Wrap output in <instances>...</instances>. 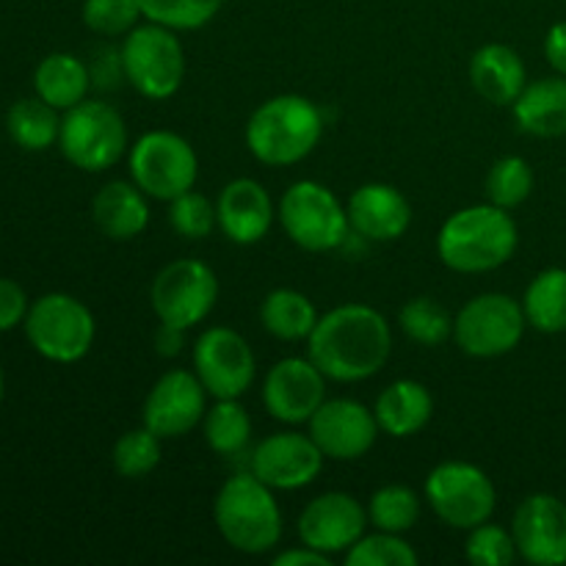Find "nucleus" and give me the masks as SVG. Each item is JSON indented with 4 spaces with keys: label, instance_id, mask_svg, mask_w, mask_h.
Returning <instances> with one entry per match:
<instances>
[{
    "label": "nucleus",
    "instance_id": "obj_1",
    "mask_svg": "<svg viewBox=\"0 0 566 566\" xmlns=\"http://www.w3.org/2000/svg\"><path fill=\"white\" fill-rule=\"evenodd\" d=\"M390 352V324L368 304H340L329 310L307 337V357L332 381L370 379L385 368Z\"/></svg>",
    "mask_w": 566,
    "mask_h": 566
},
{
    "label": "nucleus",
    "instance_id": "obj_2",
    "mask_svg": "<svg viewBox=\"0 0 566 566\" xmlns=\"http://www.w3.org/2000/svg\"><path fill=\"white\" fill-rule=\"evenodd\" d=\"M520 232L509 210L497 205H470L457 210L437 235V252L451 271L484 274L514 258Z\"/></svg>",
    "mask_w": 566,
    "mask_h": 566
},
{
    "label": "nucleus",
    "instance_id": "obj_3",
    "mask_svg": "<svg viewBox=\"0 0 566 566\" xmlns=\"http://www.w3.org/2000/svg\"><path fill=\"white\" fill-rule=\"evenodd\" d=\"M324 136V114L302 94L271 97L249 116L247 147L260 164L293 166L307 158Z\"/></svg>",
    "mask_w": 566,
    "mask_h": 566
},
{
    "label": "nucleus",
    "instance_id": "obj_4",
    "mask_svg": "<svg viewBox=\"0 0 566 566\" xmlns=\"http://www.w3.org/2000/svg\"><path fill=\"white\" fill-rule=\"evenodd\" d=\"M216 525L227 545L249 556L274 551L282 539V512L274 490L249 473H238L216 495Z\"/></svg>",
    "mask_w": 566,
    "mask_h": 566
},
{
    "label": "nucleus",
    "instance_id": "obj_5",
    "mask_svg": "<svg viewBox=\"0 0 566 566\" xmlns=\"http://www.w3.org/2000/svg\"><path fill=\"white\" fill-rule=\"evenodd\" d=\"M119 59L122 75L142 97L169 99L182 86L186 53L171 28L158 25V22L136 25L130 33H125Z\"/></svg>",
    "mask_w": 566,
    "mask_h": 566
},
{
    "label": "nucleus",
    "instance_id": "obj_6",
    "mask_svg": "<svg viewBox=\"0 0 566 566\" xmlns=\"http://www.w3.org/2000/svg\"><path fill=\"white\" fill-rule=\"evenodd\" d=\"M59 147L75 169H108L127 149L125 119L103 99H83L61 119Z\"/></svg>",
    "mask_w": 566,
    "mask_h": 566
},
{
    "label": "nucleus",
    "instance_id": "obj_7",
    "mask_svg": "<svg viewBox=\"0 0 566 566\" xmlns=\"http://www.w3.org/2000/svg\"><path fill=\"white\" fill-rule=\"evenodd\" d=\"M280 221L287 238L307 252H332L346 247L352 235L340 199L315 180H298L280 202Z\"/></svg>",
    "mask_w": 566,
    "mask_h": 566
},
{
    "label": "nucleus",
    "instance_id": "obj_8",
    "mask_svg": "<svg viewBox=\"0 0 566 566\" xmlns=\"http://www.w3.org/2000/svg\"><path fill=\"white\" fill-rule=\"evenodd\" d=\"M25 335L50 363H77L94 343V315L66 293H48L28 307Z\"/></svg>",
    "mask_w": 566,
    "mask_h": 566
},
{
    "label": "nucleus",
    "instance_id": "obj_9",
    "mask_svg": "<svg viewBox=\"0 0 566 566\" xmlns=\"http://www.w3.org/2000/svg\"><path fill=\"white\" fill-rule=\"evenodd\" d=\"M130 180L147 197L171 202L197 186L199 160L191 144L171 130L144 133L130 147Z\"/></svg>",
    "mask_w": 566,
    "mask_h": 566
},
{
    "label": "nucleus",
    "instance_id": "obj_10",
    "mask_svg": "<svg viewBox=\"0 0 566 566\" xmlns=\"http://www.w3.org/2000/svg\"><path fill=\"white\" fill-rule=\"evenodd\" d=\"M523 304L506 293H484L459 310L453 318V340L464 354L479 359L503 357L514 352L525 335Z\"/></svg>",
    "mask_w": 566,
    "mask_h": 566
},
{
    "label": "nucleus",
    "instance_id": "obj_11",
    "mask_svg": "<svg viewBox=\"0 0 566 566\" xmlns=\"http://www.w3.org/2000/svg\"><path fill=\"white\" fill-rule=\"evenodd\" d=\"M426 501L442 523L470 531L495 512V486L475 464L442 462L426 479Z\"/></svg>",
    "mask_w": 566,
    "mask_h": 566
},
{
    "label": "nucleus",
    "instance_id": "obj_12",
    "mask_svg": "<svg viewBox=\"0 0 566 566\" xmlns=\"http://www.w3.org/2000/svg\"><path fill=\"white\" fill-rule=\"evenodd\" d=\"M153 310L164 324L191 329L202 324L219 298V280L202 260H175L153 280Z\"/></svg>",
    "mask_w": 566,
    "mask_h": 566
},
{
    "label": "nucleus",
    "instance_id": "obj_13",
    "mask_svg": "<svg viewBox=\"0 0 566 566\" xmlns=\"http://www.w3.org/2000/svg\"><path fill=\"white\" fill-rule=\"evenodd\" d=\"M193 374L208 396L241 398L258 376V363L249 343L230 326H210L193 346Z\"/></svg>",
    "mask_w": 566,
    "mask_h": 566
},
{
    "label": "nucleus",
    "instance_id": "obj_14",
    "mask_svg": "<svg viewBox=\"0 0 566 566\" xmlns=\"http://www.w3.org/2000/svg\"><path fill=\"white\" fill-rule=\"evenodd\" d=\"M326 401V376L313 359L287 357L280 359L265 374L263 403L271 418L280 423H310L321 403Z\"/></svg>",
    "mask_w": 566,
    "mask_h": 566
},
{
    "label": "nucleus",
    "instance_id": "obj_15",
    "mask_svg": "<svg viewBox=\"0 0 566 566\" xmlns=\"http://www.w3.org/2000/svg\"><path fill=\"white\" fill-rule=\"evenodd\" d=\"M376 415L352 398H329L310 418V437L326 459L354 462L374 448L379 437Z\"/></svg>",
    "mask_w": 566,
    "mask_h": 566
},
{
    "label": "nucleus",
    "instance_id": "obj_16",
    "mask_svg": "<svg viewBox=\"0 0 566 566\" xmlns=\"http://www.w3.org/2000/svg\"><path fill=\"white\" fill-rule=\"evenodd\" d=\"M512 536L517 556L528 564H566V503L547 492L525 497L514 512Z\"/></svg>",
    "mask_w": 566,
    "mask_h": 566
},
{
    "label": "nucleus",
    "instance_id": "obj_17",
    "mask_svg": "<svg viewBox=\"0 0 566 566\" xmlns=\"http://www.w3.org/2000/svg\"><path fill=\"white\" fill-rule=\"evenodd\" d=\"M324 453L310 434L280 431L260 442L249 459V470L271 490H302L318 479Z\"/></svg>",
    "mask_w": 566,
    "mask_h": 566
},
{
    "label": "nucleus",
    "instance_id": "obj_18",
    "mask_svg": "<svg viewBox=\"0 0 566 566\" xmlns=\"http://www.w3.org/2000/svg\"><path fill=\"white\" fill-rule=\"evenodd\" d=\"M205 396L208 390L202 387L197 374L191 370H169L155 381L144 401V426L160 437H182L197 429L199 420H205Z\"/></svg>",
    "mask_w": 566,
    "mask_h": 566
},
{
    "label": "nucleus",
    "instance_id": "obj_19",
    "mask_svg": "<svg viewBox=\"0 0 566 566\" xmlns=\"http://www.w3.org/2000/svg\"><path fill=\"white\" fill-rule=\"evenodd\" d=\"M365 525L368 512L359 506L357 497L346 492H326L310 501L298 517V539L302 545L332 556L357 545L365 536Z\"/></svg>",
    "mask_w": 566,
    "mask_h": 566
},
{
    "label": "nucleus",
    "instance_id": "obj_20",
    "mask_svg": "<svg viewBox=\"0 0 566 566\" xmlns=\"http://www.w3.org/2000/svg\"><path fill=\"white\" fill-rule=\"evenodd\" d=\"M348 224L365 241H398L412 224V208L396 186L368 182L352 193L346 205Z\"/></svg>",
    "mask_w": 566,
    "mask_h": 566
},
{
    "label": "nucleus",
    "instance_id": "obj_21",
    "mask_svg": "<svg viewBox=\"0 0 566 566\" xmlns=\"http://www.w3.org/2000/svg\"><path fill=\"white\" fill-rule=\"evenodd\" d=\"M219 213V227L232 243L238 247H252L263 241L274 221V205H271L269 191L252 177H238L227 182L224 191L216 202Z\"/></svg>",
    "mask_w": 566,
    "mask_h": 566
},
{
    "label": "nucleus",
    "instance_id": "obj_22",
    "mask_svg": "<svg viewBox=\"0 0 566 566\" xmlns=\"http://www.w3.org/2000/svg\"><path fill=\"white\" fill-rule=\"evenodd\" d=\"M473 88L492 105H514V99L528 86V72L514 48L501 42L484 44L470 61Z\"/></svg>",
    "mask_w": 566,
    "mask_h": 566
},
{
    "label": "nucleus",
    "instance_id": "obj_23",
    "mask_svg": "<svg viewBox=\"0 0 566 566\" xmlns=\"http://www.w3.org/2000/svg\"><path fill=\"white\" fill-rule=\"evenodd\" d=\"M97 230L111 241H130L142 235L149 224L147 193L127 180L105 182L92 202Z\"/></svg>",
    "mask_w": 566,
    "mask_h": 566
},
{
    "label": "nucleus",
    "instance_id": "obj_24",
    "mask_svg": "<svg viewBox=\"0 0 566 566\" xmlns=\"http://www.w3.org/2000/svg\"><path fill=\"white\" fill-rule=\"evenodd\" d=\"M514 122L536 138L566 136V75L528 83L512 105Z\"/></svg>",
    "mask_w": 566,
    "mask_h": 566
},
{
    "label": "nucleus",
    "instance_id": "obj_25",
    "mask_svg": "<svg viewBox=\"0 0 566 566\" xmlns=\"http://www.w3.org/2000/svg\"><path fill=\"white\" fill-rule=\"evenodd\" d=\"M374 415L385 434L403 440V437H412L426 429L434 415V398L420 381L398 379L376 398Z\"/></svg>",
    "mask_w": 566,
    "mask_h": 566
},
{
    "label": "nucleus",
    "instance_id": "obj_26",
    "mask_svg": "<svg viewBox=\"0 0 566 566\" xmlns=\"http://www.w3.org/2000/svg\"><path fill=\"white\" fill-rule=\"evenodd\" d=\"M88 86H92V72L72 53L48 55V59L39 61L36 72H33L36 97L53 105L55 111H70L77 103H83Z\"/></svg>",
    "mask_w": 566,
    "mask_h": 566
},
{
    "label": "nucleus",
    "instance_id": "obj_27",
    "mask_svg": "<svg viewBox=\"0 0 566 566\" xmlns=\"http://www.w3.org/2000/svg\"><path fill=\"white\" fill-rule=\"evenodd\" d=\"M260 321L274 337L296 343L313 335L318 313L304 293L293 291V287H276L265 296L263 307H260Z\"/></svg>",
    "mask_w": 566,
    "mask_h": 566
},
{
    "label": "nucleus",
    "instance_id": "obj_28",
    "mask_svg": "<svg viewBox=\"0 0 566 566\" xmlns=\"http://www.w3.org/2000/svg\"><path fill=\"white\" fill-rule=\"evenodd\" d=\"M528 326L545 335L566 332V269H545L534 276L523 298Z\"/></svg>",
    "mask_w": 566,
    "mask_h": 566
},
{
    "label": "nucleus",
    "instance_id": "obj_29",
    "mask_svg": "<svg viewBox=\"0 0 566 566\" xmlns=\"http://www.w3.org/2000/svg\"><path fill=\"white\" fill-rule=\"evenodd\" d=\"M6 130L17 147L28 153H44L59 142L61 119L53 105L44 103L42 97L17 99L6 116Z\"/></svg>",
    "mask_w": 566,
    "mask_h": 566
},
{
    "label": "nucleus",
    "instance_id": "obj_30",
    "mask_svg": "<svg viewBox=\"0 0 566 566\" xmlns=\"http://www.w3.org/2000/svg\"><path fill=\"white\" fill-rule=\"evenodd\" d=\"M205 440L219 457H235L247 451L252 440V418L238 403V398H216L213 407L205 412Z\"/></svg>",
    "mask_w": 566,
    "mask_h": 566
},
{
    "label": "nucleus",
    "instance_id": "obj_31",
    "mask_svg": "<svg viewBox=\"0 0 566 566\" xmlns=\"http://www.w3.org/2000/svg\"><path fill=\"white\" fill-rule=\"evenodd\" d=\"M420 517L418 492L403 484H387L374 492L368 503V520L387 534H407Z\"/></svg>",
    "mask_w": 566,
    "mask_h": 566
},
{
    "label": "nucleus",
    "instance_id": "obj_32",
    "mask_svg": "<svg viewBox=\"0 0 566 566\" xmlns=\"http://www.w3.org/2000/svg\"><path fill=\"white\" fill-rule=\"evenodd\" d=\"M534 191V169L520 155H506L492 164L486 175V197L503 210L520 208Z\"/></svg>",
    "mask_w": 566,
    "mask_h": 566
},
{
    "label": "nucleus",
    "instance_id": "obj_33",
    "mask_svg": "<svg viewBox=\"0 0 566 566\" xmlns=\"http://www.w3.org/2000/svg\"><path fill=\"white\" fill-rule=\"evenodd\" d=\"M398 324H401L403 335L409 340L426 348H434L440 343H446L448 337H453V318L448 315L446 307H440L429 296L412 298V302L403 304L401 315H398Z\"/></svg>",
    "mask_w": 566,
    "mask_h": 566
},
{
    "label": "nucleus",
    "instance_id": "obj_34",
    "mask_svg": "<svg viewBox=\"0 0 566 566\" xmlns=\"http://www.w3.org/2000/svg\"><path fill=\"white\" fill-rule=\"evenodd\" d=\"M144 17L171 31H197L221 11L224 0H142Z\"/></svg>",
    "mask_w": 566,
    "mask_h": 566
},
{
    "label": "nucleus",
    "instance_id": "obj_35",
    "mask_svg": "<svg viewBox=\"0 0 566 566\" xmlns=\"http://www.w3.org/2000/svg\"><path fill=\"white\" fill-rule=\"evenodd\" d=\"M160 462V437L142 429L125 431L114 446V468L122 479H144L153 473Z\"/></svg>",
    "mask_w": 566,
    "mask_h": 566
},
{
    "label": "nucleus",
    "instance_id": "obj_36",
    "mask_svg": "<svg viewBox=\"0 0 566 566\" xmlns=\"http://www.w3.org/2000/svg\"><path fill=\"white\" fill-rule=\"evenodd\" d=\"M348 566H415L418 553L412 551L409 542L401 539V534H387L379 531L374 536H363L357 545L346 551Z\"/></svg>",
    "mask_w": 566,
    "mask_h": 566
},
{
    "label": "nucleus",
    "instance_id": "obj_37",
    "mask_svg": "<svg viewBox=\"0 0 566 566\" xmlns=\"http://www.w3.org/2000/svg\"><path fill=\"white\" fill-rule=\"evenodd\" d=\"M142 17V0H83V22L99 36H125Z\"/></svg>",
    "mask_w": 566,
    "mask_h": 566
},
{
    "label": "nucleus",
    "instance_id": "obj_38",
    "mask_svg": "<svg viewBox=\"0 0 566 566\" xmlns=\"http://www.w3.org/2000/svg\"><path fill=\"white\" fill-rule=\"evenodd\" d=\"M169 224L180 232L188 241H202L219 224V213H216V205L208 197L191 191L180 193L177 199H171L169 205Z\"/></svg>",
    "mask_w": 566,
    "mask_h": 566
},
{
    "label": "nucleus",
    "instance_id": "obj_39",
    "mask_svg": "<svg viewBox=\"0 0 566 566\" xmlns=\"http://www.w3.org/2000/svg\"><path fill=\"white\" fill-rule=\"evenodd\" d=\"M464 556L475 566H509L517 558V545H514L512 531L486 520V523L470 528Z\"/></svg>",
    "mask_w": 566,
    "mask_h": 566
},
{
    "label": "nucleus",
    "instance_id": "obj_40",
    "mask_svg": "<svg viewBox=\"0 0 566 566\" xmlns=\"http://www.w3.org/2000/svg\"><path fill=\"white\" fill-rule=\"evenodd\" d=\"M28 296L14 280L0 276V332H9L14 326L25 324Z\"/></svg>",
    "mask_w": 566,
    "mask_h": 566
},
{
    "label": "nucleus",
    "instance_id": "obj_41",
    "mask_svg": "<svg viewBox=\"0 0 566 566\" xmlns=\"http://www.w3.org/2000/svg\"><path fill=\"white\" fill-rule=\"evenodd\" d=\"M545 59L558 75H566V20L556 22L545 36Z\"/></svg>",
    "mask_w": 566,
    "mask_h": 566
},
{
    "label": "nucleus",
    "instance_id": "obj_42",
    "mask_svg": "<svg viewBox=\"0 0 566 566\" xmlns=\"http://www.w3.org/2000/svg\"><path fill=\"white\" fill-rule=\"evenodd\" d=\"M186 332L188 329H180V326H171L160 321L158 332H155V348H158L160 357H177L182 352V346H186Z\"/></svg>",
    "mask_w": 566,
    "mask_h": 566
},
{
    "label": "nucleus",
    "instance_id": "obj_43",
    "mask_svg": "<svg viewBox=\"0 0 566 566\" xmlns=\"http://www.w3.org/2000/svg\"><path fill=\"white\" fill-rule=\"evenodd\" d=\"M276 566H326L329 564V556L313 551V547L302 545L296 551H285L274 558Z\"/></svg>",
    "mask_w": 566,
    "mask_h": 566
},
{
    "label": "nucleus",
    "instance_id": "obj_44",
    "mask_svg": "<svg viewBox=\"0 0 566 566\" xmlns=\"http://www.w3.org/2000/svg\"><path fill=\"white\" fill-rule=\"evenodd\" d=\"M3 392H6V379H3V370H0V401H3Z\"/></svg>",
    "mask_w": 566,
    "mask_h": 566
}]
</instances>
